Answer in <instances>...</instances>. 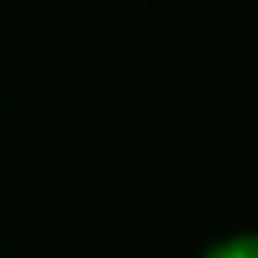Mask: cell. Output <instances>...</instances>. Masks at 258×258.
I'll list each match as a JSON object with an SVG mask.
<instances>
[{
  "mask_svg": "<svg viewBox=\"0 0 258 258\" xmlns=\"http://www.w3.org/2000/svg\"><path fill=\"white\" fill-rule=\"evenodd\" d=\"M206 258H258V234H230V239L211 244Z\"/></svg>",
  "mask_w": 258,
  "mask_h": 258,
  "instance_id": "cell-1",
  "label": "cell"
}]
</instances>
